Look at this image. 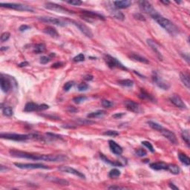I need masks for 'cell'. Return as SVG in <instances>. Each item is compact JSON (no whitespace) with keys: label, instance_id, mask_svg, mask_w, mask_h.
Segmentation results:
<instances>
[{"label":"cell","instance_id":"obj_14","mask_svg":"<svg viewBox=\"0 0 190 190\" xmlns=\"http://www.w3.org/2000/svg\"><path fill=\"white\" fill-rule=\"evenodd\" d=\"M160 132H161V134H162L163 135L166 137V138H167V139L169 140L170 141L172 144H174V145L178 144V139H177L176 135L174 134V132H172V131L169 130V129H164V128H163Z\"/></svg>","mask_w":190,"mask_h":190},{"label":"cell","instance_id":"obj_46","mask_svg":"<svg viewBox=\"0 0 190 190\" xmlns=\"http://www.w3.org/2000/svg\"><path fill=\"white\" fill-rule=\"evenodd\" d=\"M11 37V34L9 32H5L1 36V42H5L7 41Z\"/></svg>","mask_w":190,"mask_h":190},{"label":"cell","instance_id":"obj_49","mask_svg":"<svg viewBox=\"0 0 190 190\" xmlns=\"http://www.w3.org/2000/svg\"><path fill=\"white\" fill-rule=\"evenodd\" d=\"M66 2H67L68 4H69V5L76 6L80 5H82V3H83V2H82L81 1H79V0H71V1H67Z\"/></svg>","mask_w":190,"mask_h":190},{"label":"cell","instance_id":"obj_52","mask_svg":"<svg viewBox=\"0 0 190 190\" xmlns=\"http://www.w3.org/2000/svg\"><path fill=\"white\" fill-rule=\"evenodd\" d=\"M51 61V59L46 56H42L40 57V63L42 64H47Z\"/></svg>","mask_w":190,"mask_h":190},{"label":"cell","instance_id":"obj_29","mask_svg":"<svg viewBox=\"0 0 190 190\" xmlns=\"http://www.w3.org/2000/svg\"><path fill=\"white\" fill-rule=\"evenodd\" d=\"M47 179L51 182H54L55 183L60 185H63V186H69V182L66 180L62 179V178H56V177H47Z\"/></svg>","mask_w":190,"mask_h":190},{"label":"cell","instance_id":"obj_39","mask_svg":"<svg viewBox=\"0 0 190 190\" xmlns=\"http://www.w3.org/2000/svg\"><path fill=\"white\" fill-rule=\"evenodd\" d=\"M45 135L47 136V138L50 139L51 140H62V136L59 135V134H54V133H50V132H48L46 133Z\"/></svg>","mask_w":190,"mask_h":190},{"label":"cell","instance_id":"obj_17","mask_svg":"<svg viewBox=\"0 0 190 190\" xmlns=\"http://www.w3.org/2000/svg\"><path fill=\"white\" fill-rule=\"evenodd\" d=\"M125 106L129 111H132L134 113H138L140 111V105L137 102H134L133 100H126L125 102Z\"/></svg>","mask_w":190,"mask_h":190},{"label":"cell","instance_id":"obj_38","mask_svg":"<svg viewBox=\"0 0 190 190\" xmlns=\"http://www.w3.org/2000/svg\"><path fill=\"white\" fill-rule=\"evenodd\" d=\"M148 124H149V126L151 127V129H154V130L158 131V132H160L161 129L164 128V127H163L161 125H160V124H158V123H155V122H153V121H148Z\"/></svg>","mask_w":190,"mask_h":190},{"label":"cell","instance_id":"obj_35","mask_svg":"<svg viewBox=\"0 0 190 190\" xmlns=\"http://www.w3.org/2000/svg\"><path fill=\"white\" fill-rule=\"evenodd\" d=\"M118 84L124 87H132L134 85V82L133 80L126 79H121V80H118Z\"/></svg>","mask_w":190,"mask_h":190},{"label":"cell","instance_id":"obj_63","mask_svg":"<svg viewBox=\"0 0 190 190\" xmlns=\"http://www.w3.org/2000/svg\"><path fill=\"white\" fill-rule=\"evenodd\" d=\"M7 48V47H2V48H1V50H2V51H4V50H7V48Z\"/></svg>","mask_w":190,"mask_h":190},{"label":"cell","instance_id":"obj_31","mask_svg":"<svg viewBox=\"0 0 190 190\" xmlns=\"http://www.w3.org/2000/svg\"><path fill=\"white\" fill-rule=\"evenodd\" d=\"M166 170L170 172V173H172V174H175V175L179 174L180 171V168L178 167V166L175 165V164H168Z\"/></svg>","mask_w":190,"mask_h":190},{"label":"cell","instance_id":"obj_30","mask_svg":"<svg viewBox=\"0 0 190 190\" xmlns=\"http://www.w3.org/2000/svg\"><path fill=\"white\" fill-rule=\"evenodd\" d=\"M178 159L185 166H189L190 165V159L187 155L183 153H179L178 154Z\"/></svg>","mask_w":190,"mask_h":190},{"label":"cell","instance_id":"obj_9","mask_svg":"<svg viewBox=\"0 0 190 190\" xmlns=\"http://www.w3.org/2000/svg\"><path fill=\"white\" fill-rule=\"evenodd\" d=\"M67 22H68L72 23L73 25H75V26L77 27V28L85 36H86L87 37H88V38H92V37H93V33L92 32L91 29H90L87 25H85V24L80 22L75 21V20H67Z\"/></svg>","mask_w":190,"mask_h":190},{"label":"cell","instance_id":"obj_33","mask_svg":"<svg viewBox=\"0 0 190 190\" xmlns=\"http://www.w3.org/2000/svg\"><path fill=\"white\" fill-rule=\"evenodd\" d=\"M45 51V45L44 43H39L34 46V52L35 54H41L43 53Z\"/></svg>","mask_w":190,"mask_h":190},{"label":"cell","instance_id":"obj_57","mask_svg":"<svg viewBox=\"0 0 190 190\" xmlns=\"http://www.w3.org/2000/svg\"><path fill=\"white\" fill-rule=\"evenodd\" d=\"M68 111H69L70 113H75L77 112L78 110L76 109L75 107H74V106H69V107L68 108Z\"/></svg>","mask_w":190,"mask_h":190},{"label":"cell","instance_id":"obj_55","mask_svg":"<svg viewBox=\"0 0 190 190\" xmlns=\"http://www.w3.org/2000/svg\"><path fill=\"white\" fill-rule=\"evenodd\" d=\"M64 63L63 62H56V63H54L51 66L52 69H58V68L62 67V66H63Z\"/></svg>","mask_w":190,"mask_h":190},{"label":"cell","instance_id":"obj_32","mask_svg":"<svg viewBox=\"0 0 190 190\" xmlns=\"http://www.w3.org/2000/svg\"><path fill=\"white\" fill-rule=\"evenodd\" d=\"M105 113H106V111H103V110H98V111L89 113V114L87 115V117L89 118V119L99 117H101V116H102V115H105Z\"/></svg>","mask_w":190,"mask_h":190},{"label":"cell","instance_id":"obj_26","mask_svg":"<svg viewBox=\"0 0 190 190\" xmlns=\"http://www.w3.org/2000/svg\"><path fill=\"white\" fill-rule=\"evenodd\" d=\"M43 32L47 35L50 36V37H53V38H56L59 37V34L56 29L54 27L51 26H48L43 29Z\"/></svg>","mask_w":190,"mask_h":190},{"label":"cell","instance_id":"obj_19","mask_svg":"<svg viewBox=\"0 0 190 190\" xmlns=\"http://www.w3.org/2000/svg\"><path fill=\"white\" fill-rule=\"evenodd\" d=\"M146 42H147V44H148V45L151 48V50L155 52V54H156L157 57L159 59V60H163L162 54H161V53H160V51H159L158 48H157V45H156V43L155 42V41H153L152 39H148L147 40H146Z\"/></svg>","mask_w":190,"mask_h":190},{"label":"cell","instance_id":"obj_36","mask_svg":"<svg viewBox=\"0 0 190 190\" xmlns=\"http://www.w3.org/2000/svg\"><path fill=\"white\" fill-rule=\"evenodd\" d=\"M2 113L5 116L11 117L14 115V110L11 106H5V107L2 108Z\"/></svg>","mask_w":190,"mask_h":190},{"label":"cell","instance_id":"obj_5","mask_svg":"<svg viewBox=\"0 0 190 190\" xmlns=\"http://www.w3.org/2000/svg\"><path fill=\"white\" fill-rule=\"evenodd\" d=\"M0 6L2 7H5L8 9H13L16 11H30V12H34V10L30 6L24 5V4L20 3H3L1 2Z\"/></svg>","mask_w":190,"mask_h":190},{"label":"cell","instance_id":"obj_4","mask_svg":"<svg viewBox=\"0 0 190 190\" xmlns=\"http://www.w3.org/2000/svg\"><path fill=\"white\" fill-rule=\"evenodd\" d=\"M138 5H139V7L141 11H143V12L146 13V14H149L152 19H154V18L159 14V13L154 8L152 5H151L149 2H148V1H144V0L139 1V2H138Z\"/></svg>","mask_w":190,"mask_h":190},{"label":"cell","instance_id":"obj_44","mask_svg":"<svg viewBox=\"0 0 190 190\" xmlns=\"http://www.w3.org/2000/svg\"><path fill=\"white\" fill-rule=\"evenodd\" d=\"M85 60V56L83 54H79L77 55L75 57H74L73 61L75 62H83Z\"/></svg>","mask_w":190,"mask_h":190},{"label":"cell","instance_id":"obj_34","mask_svg":"<svg viewBox=\"0 0 190 190\" xmlns=\"http://www.w3.org/2000/svg\"><path fill=\"white\" fill-rule=\"evenodd\" d=\"M182 139L185 141V142L187 143V146L189 147L190 145V137H189V130H183L181 133Z\"/></svg>","mask_w":190,"mask_h":190},{"label":"cell","instance_id":"obj_15","mask_svg":"<svg viewBox=\"0 0 190 190\" xmlns=\"http://www.w3.org/2000/svg\"><path fill=\"white\" fill-rule=\"evenodd\" d=\"M0 80H1V88H2V91L5 92V93H7L11 90V86H11V79H9L8 78L6 77V76L1 74Z\"/></svg>","mask_w":190,"mask_h":190},{"label":"cell","instance_id":"obj_2","mask_svg":"<svg viewBox=\"0 0 190 190\" xmlns=\"http://www.w3.org/2000/svg\"><path fill=\"white\" fill-rule=\"evenodd\" d=\"M153 20H155L160 26L164 28L170 35L175 36L179 33V29L177 27V25H174V23L171 22L169 20L161 16L160 14H157Z\"/></svg>","mask_w":190,"mask_h":190},{"label":"cell","instance_id":"obj_7","mask_svg":"<svg viewBox=\"0 0 190 190\" xmlns=\"http://www.w3.org/2000/svg\"><path fill=\"white\" fill-rule=\"evenodd\" d=\"M80 16L83 18V20H86L87 22H92L93 20H105V16L98 14L97 12L90 11H82L80 12Z\"/></svg>","mask_w":190,"mask_h":190},{"label":"cell","instance_id":"obj_40","mask_svg":"<svg viewBox=\"0 0 190 190\" xmlns=\"http://www.w3.org/2000/svg\"><path fill=\"white\" fill-rule=\"evenodd\" d=\"M87 97L86 96H79V97H76L73 98V101L74 102H75L76 104H80L82 102H83L84 101H86L87 100Z\"/></svg>","mask_w":190,"mask_h":190},{"label":"cell","instance_id":"obj_58","mask_svg":"<svg viewBox=\"0 0 190 190\" xmlns=\"http://www.w3.org/2000/svg\"><path fill=\"white\" fill-rule=\"evenodd\" d=\"M28 65H29V62L27 61H25V62H21V63L19 64L18 66L20 68H22V67H25V66H28Z\"/></svg>","mask_w":190,"mask_h":190},{"label":"cell","instance_id":"obj_54","mask_svg":"<svg viewBox=\"0 0 190 190\" xmlns=\"http://www.w3.org/2000/svg\"><path fill=\"white\" fill-rule=\"evenodd\" d=\"M126 114L124 112H120V113H116L115 115H112V117L115 118V119H120L122 117H123Z\"/></svg>","mask_w":190,"mask_h":190},{"label":"cell","instance_id":"obj_27","mask_svg":"<svg viewBox=\"0 0 190 190\" xmlns=\"http://www.w3.org/2000/svg\"><path fill=\"white\" fill-rule=\"evenodd\" d=\"M100 157L101 160H102L103 162L109 164V165H111L113 166H121V167L123 166V164H122L120 161H113V160H109V158H107V157L102 153H100Z\"/></svg>","mask_w":190,"mask_h":190},{"label":"cell","instance_id":"obj_6","mask_svg":"<svg viewBox=\"0 0 190 190\" xmlns=\"http://www.w3.org/2000/svg\"><path fill=\"white\" fill-rule=\"evenodd\" d=\"M0 137L2 139L10 140L14 141H25L30 139V134H15V133H1Z\"/></svg>","mask_w":190,"mask_h":190},{"label":"cell","instance_id":"obj_50","mask_svg":"<svg viewBox=\"0 0 190 190\" xmlns=\"http://www.w3.org/2000/svg\"><path fill=\"white\" fill-rule=\"evenodd\" d=\"M112 102H111V101L107 100H103L102 101V106H103L104 108H110L112 106Z\"/></svg>","mask_w":190,"mask_h":190},{"label":"cell","instance_id":"obj_47","mask_svg":"<svg viewBox=\"0 0 190 190\" xmlns=\"http://www.w3.org/2000/svg\"><path fill=\"white\" fill-rule=\"evenodd\" d=\"M135 154L138 157H145L147 155V152L142 149H138L135 151Z\"/></svg>","mask_w":190,"mask_h":190},{"label":"cell","instance_id":"obj_3","mask_svg":"<svg viewBox=\"0 0 190 190\" xmlns=\"http://www.w3.org/2000/svg\"><path fill=\"white\" fill-rule=\"evenodd\" d=\"M103 59L105 62H106V65L110 69H115V68H117V69H120L123 71H128V69L126 67L125 65H123L117 59L113 57L111 55L104 54Z\"/></svg>","mask_w":190,"mask_h":190},{"label":"cell","instance_id":"obj_10","mask_svg":"<svg viewBox=\"0 0 190 190\" xmlns=\"http://www.w3.org/2000/svg\"><path fill=\"white\" fill-rule=\"evenodd\" d=\"M39 21L42 22L48 23V24H52V25H58V26L64 27L68 24L67 20L66 21L63 20H60L58 18H54V17H48V16H42V17L37 18Z\"/></svg>","mask_w":190,"mask_h":190},{"label":"cell","instance_id":"obj_48","mask_svg":"<svg viewBox=\"0 0 190 190\" xmlns=\"http://www.w3.org/2000/svg\"><path fill=\"white\" fill-rule=\"evenodd\" d=\"M78 123L80 124V125H90V124H93L94 123V122L90 120H83V119H79L78 120Z\"/></svg>","mask_w":190,"mask_h":190},{"label":"cell","instance_id":"obj_1","mask_svg":"<svg viewBox=\"0 0 190 190\" xmlns=\"http://www.w3.org/2000/svg\"><path fill=\"white\" fill-rule=\"evenodd\" d=\"M9 153L14 157L16 158L31 159L34 160H43L48 162H62L67 160L68 157L64 155H39V154L29 153L27 151H20V150L11 149Z\"/></svg>","mask_w":190,"mask_h":190},{"label":"cell","instance_id":"obj_37","mask_svg":"<svg viewBox=\"0 0 190 190\" xmlns=\"http://www.w3.org/2000/svg\"><path fill=\"white\" fill-rule=\"evenodd\" d=\"M120 171L118 170L117 169H111L109 172V177L110 178L115 179V178H117L118 177L120 176Z\"/></svg>","mask_w":190,"mask_h":190},{"label":"cell","instance_id":"obj_18","mask_svg":"<svg viewBox=\"0 0 190 190\" xmlns=\"http://www.w3.org/2000/svg\"><path fill=\"white\" fill-rule=\"evenodd\" d=\"M109 148L111 149L113 153L117 155H120L123 154V148L119 144H117L115 141L114 140H109Z\"/></svg>","mask_w":190,"mask_h":190},{"label":"cell","instance_id":"obj_8","mask_svg":"<svg viewBox=\"0 0 190 190\" xmlns=\"http://www.w3.org/2000/svg\"><path fill=\"white\" fill-rule=\"evenodd\" d=\"M45 7L48 10H51V11H56L58 13H62V14H73L74 11H71L69 9L66 8V7H63V6L59 5L56 3H53V2H46L45 4Z\"/></svg>","mask_w":190,"mask_h":190},{"label":"cell","instance_id":"obj_61","mask_svg":"<svg viewBox=\"0 0 190 190\" xmlns=\"http://www.w3.org/2000/svg\"><path fill=\"white\" fill-rule=\"evenodd\" d=\"M169 187H170L171 189H175V190L179 189V188H178V187H176V186H175V185H174V183H169Z\"/></svg>","mask_w":190,"mask_h":190},{"label":"cell","instance_id":"obj_11","mask_svg":"<svg viewBox=\"0 0 190 190\" xmlns=\"http://www.w3.org/2000/svg\"><path fill=\"white\" fill-rule=\"evenodd\" d=\"M152 81L157 85L160 88L163 90H168L170 88V85L167 82L165 81L156 71H154L152 74Z\"/></svg>","mask_w":190,"mask_h":190},{"label":"cell","instance_id":"obj_16","mask_svg":"<svg viewBox=\"0 0 190 190\" xmlns=\"http://www.w3.org/2000/svg\"><path fill=\"white\" fill-rule=\"evenodd\" d=\"M169 100L176 107L180 108V109H187V106H186V104L184 103L183 100H182V99L177 94H174L172 95V97L169 98Z\"/></svg>","mask_w":190,"mask_h":190},{"label":"cell","instance_id":"obj_51","mask_svg":"<svg viewBox=\"0 0 190 190\" xmlns=\"http://www.w3.org/2000/svg\"><path fill=\"white\" fill-rule=\"evenodd\" d=\"M134 17L135 18L136 20H140V21H146V18L142 14H140V13H137V14H134Z\"/></svg>","mask_w":190,"mask_h":190},{"label":"cell","instance_id":"obj_43","mask_svg":"<svg viewBox=\"0 0 190 190\" xmlns=\"http://www.w3.org/2000/svg\"><path fill=\"white\" fill-rule=\"evenodd\" d=\"M74 81L67 82V83L64 85V87H63L64 91H65V92H69V90H70L71 88L74 86Z\"/></svg>","mask_w":190,"mask_h":190},{"label":"cell","instance_id":"obj_62","mask_svg":"<svg viewBox=\"0 0 190 190\" xmlns=\"http://www.w3.org/2000/svg\"><path fill=\"white\" fill-rule=\"evenodd\" d=\"M160 2L163 4H164L165 5H168L170 4V2H169V1H160Z\"/></svg>","mask_w":190,"mask_h":190},{"label":"cell","instance_id":"obj_20","mask_svg":"<svg viewBox=\"0 0 190 190\" xmlns=\"http://www.w3.org/2000/svg\"><path fill=\"white\" fill-rule=\"evenodd\" d=\"M114 7L116 9H125L130 7L132 5V2L130 0H123V1H115L113 2Z\"/></svg>","mask_w":190,"mask_h":190},{"label":"cell","instance_id":"obj_28","mask_svg":"<svg viewBox=\"0 0 190 190\" xmlns=\"http://www.w3.org/2000/svg\"><path fill=\"white\" fill-rule=\"evenodd\" d=\"M180 78L182 83H183L185 86L187 87L188 89L190 88V80H189V75L187 74L186 72H180Z\"/></svg>","mask_w":190,"mask_h":190},{"label":"cell","instance_id":"obj_42","mask_svg":"<svg viewBox=\"0 0 190 190\" xmlns=\"http://www.w3.org/2000/svg\"><path fill=\"white\" fill-rule=\"evenodd\" d=\"M103 134L106 136H111V137H116V136H118L120 134H119V132H117V131L108 130L106 131V132H104Z\"/></svg>","mask_w":190,"mask_h":190},{"label":"cell","instance_id":"obj_21","mask_svg":"<svg viewBox=\"0 0 190 190\" xmlns=\"http://www.w3.org/2000/svg\"><path fill=\"white\" fill-rule=\"evenodd\" d=\"M129 57L131 59V60H134V61L136 62H141V63H143V64L149 63V60H147V59H146V57H144V56L138 54L131 53L129 55Z\"/></svg>","mask_w":190,"mask_h":190},{"label":"cell","instance_id":"obj_56","mask_svg":"<svg viewBox=\"0 0 190 190\" xmlns=\"http://www.w3.org/2000/svg\"><path fill=\"white\" fill-rule=\"evenodd\" d=\"M108 189H128L129 188L123 187H118V186H111V187H109Z\"/></svg>","mask_w":190,"mask_h":190},{"label":"cell","instance_id":"obj_25","mask_svg":"<svg viewBox=\"0 0 190 190\" xmlns=\"http://www.w3.org/2000/svg\"><path fill=\"white\" fill-rule=\"evenodd\" d=\"M138 97L140 99H142V100H146L151 101V102H155V97L152 95L150 94L149 93L146 92L143 88H141L140 89V92Z\"/></svg>","mask_w":190,"mask_h":190},{"label":"cell","instance_id":"obj_22","mask_svg":"<svg viewBox=\"0 0 190 190\" xmlns=\"http://www.w3.org/2000/svg\"><path fill=\"white\" fill-rule=\"evenodd\" d=\"M149 166L151 169H154V170H166L168 164L164 162H162V161H159V162L152 163V164H150Z\"/></svg>","mask_w":190,"mask_h":190},{"label":"cell","instance_id":"obj_41","mask_svg":"<svg viewBox=\"0 0 190 190\" xmlns=\"http://www.w3.org/2000/svg\"><path fill=\"white\" fill-rule=\"evenodd\" d=\"M141 143H142V145H143L146 148L148 149L151 152H152V153L155 152V149H154L153 146L151 145V143L150 142H149V141H142Z\"/></svg>","mask_w":190,"mask_h":190},{"label":"cell","instance_id":"obj_13","mask_svg":"<svg viewBox=\"0 0 190 190\" xmlns=\"http://www.w3.org/2000/svg\"><path fill=\"white\" fill-rule=\"evenodd\" d=\"M58 170H60V172H62L69 173V174H74L75 176H77L80 178H83V179H86L85 174H83V173L80 172L79 171L77 170V169H74V168L62 166H60V167H58Z\"/></svg>","mask_w":190,"mask_h":190},{"label":"cell","instance_id":"obj_12","mask_svg":"<svg viewBox=\"0 0 190 190\" xmlns=\"http://www.w3.org/2000/svg\"><path fill=\"white\" fill-rule=\"evenodd\" d=\"M14 166L22 169H49L50 167L42 164H22V163H14Z\"/></svg>","mask_w":190,"mask_h":190},{"label":"cell","instance_id":"obj_59","mask_svg":"<svg viewBox=\"0 0 190 190\" xmlns=\"http://www.w3.org/2000/svg\"><path fill=\"white\" fill-rule=\"evenodd\" d=\"M84 79H86V80H87V81H91V80L93 79V76L90 75V74H87V75H86L84 77Z\"/></svg>","mask_w":190,"mask_h":190},{"label":"cell","instance_id":"obj_45","mask_svg":"<svg viewBox=\"0 0 190 190\" xmlns=\"http://www.w3.org/2000/svg\"><path fill=\"white\" fill-rule=\"evenodd\" d=\"M77 88L79 92H84V91H86L88 88V85L86 83H79V84L78 85Z\"/></svg>","mask_w":190,"mask_h":190},{"label":"cell","instance_id":"obj_24","mask_svg":"<svg viewBox=\"0 0 190 190\" xmlns=\"http://www.w3.org/2000/svg\"><path fill=\"white\" fill-rule=\"evenodd\" d=\"M109 10L110 14H111L114 17L117 19V20H124V19H125L124 14H123L122 12H120V11H118L117 9L115 8L114 6H113V7H111L110 8H109Z\"/></svg>","mask_w":190,"mask_h":190},{"label":"cell","instance_id":"obj_60","mask_svg":"<svg viewBox=\"0 0 190 190\" xmlns=\"http://www.w3.org/2000/svg\"><path fill=\"white\" fill-rule=\"evenodd\" d=\"M7 170H8V168H7L6 166H4L2 165L0 166V172H6Z\"/></svg>","mask_w":190,"mask_h":190},{"label":"cell","instance_id":"obj_53","mask_svg":"<svg viewBox=\"0 0 190 190\" xmlns=\"http://www.w3.org/2000/svg\"><path fill=\"white\" fill-rule=\"evenodd\" d=\"M29 29H31V26H29V25H22L19 28V31L21 32L29 30Z\"/></svg>","mask_w":190,"mask_h":190},{"label":"cell","instance_id":"obj_23","mask_svg":"<svg viewBox=\"0 0 190 190\" xmlns=\"http://www.w3.org/2000/svg\"><path fill=\"white\" fill-rule=\"evenodd\" d=\"M39 111V105L34 102H29L25 104V108H24V111L25 112H32V111Z\"/></svg>","mask_w":190,"mask_h":190}]
</instances>
